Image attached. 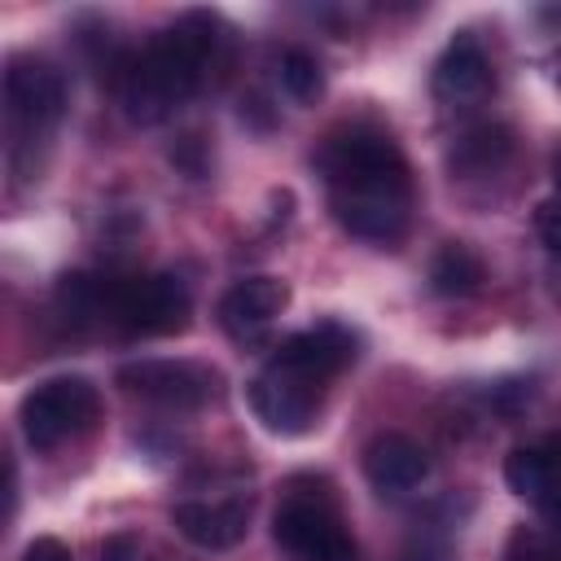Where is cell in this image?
I'll return each instance as SVG.
<instances>
[{"mask_svg":"<svg viewBox=\"0 0 561 561\" xmlns=\"http://www.w3.org/2000/svg\"><path fill=\"white\" fill-rule=\"evenodd\" d=\"M333 219L373 245H394L412 219V175L399 140L373 123H346L316 149Z\"/></svg>","mask_w":561,"mask_h":561,"instance_id":"1","label":"cell"},{"mask_svg":"<svg viewBox=\"0 0 561 561\" xmlns=\"http://www.w3.org/2000/svg\"><path fill=\"white\" fill-rule=\"evenodd\" d=\"M219 18L210 13H184L167 31H158L140 53H127L114 92L123 101V114L140 127H153L171 118L210 75L219 61Z\"/></svg>","mask_w":561,"mask_h":561,"instance_id":"2","label":"cell"},{"mask_svg":"<svg viewBox=\"0 0 561 561\" xmlns=\"http://www.w3.org/2000/svg\"><path fill=\"white\" fill-rule=\"evenodd\" d=\"M272 539L302 561H359L337 500L324 478H294L272 513Z\"/></svg>","mask_w":561,"mask_h":561,"instance_id":"3","label":"cell"},{"mask_svg":"<svg viewBox=\"0 0 561 561\" xmlns=\"http://www.w3.org/2000/svg\"><path fill=\"white\" fill-rule=\"evenodd\" d=\"M66 114V79L53 61L13 53L4 61V131H9V162L22 171V158L44 145Z\"/></svg>","mask_w":561,"mask_h":561,"instance_id":"4","label":"cell"},{"mask_svg":"<svg viewBox=\"0 0 561 561\" xmlns=\"http://www.w3.org/2000/svg\"><path fill=\"white\" fill-rule=\"evenodd\" d=\"M101 285H105V324L127 337H171L184 333L193 316V294L175 272L101 276Z\"/></svg>","mask_w":561,"mask_h":561,"instance_id":"5","label":"cell"},{"mask_svg":"<svg viewBox=\"0 0 561 561\" xmlns=\"http://www.w3.org/2000/svg\"><path fill=\"white\" fill-rule=\"evenodd\" d=\"M101 412V394L88 377H48L39 381L35 390L22 394L18 403V425H22V438L35 447V451H53L61 447L66 438H79L83 430H92Z\"/></svg>","mask_w":561,"mask_h":561,"instance_id":"6","label":"cell"},{"mask_svg":"<svg viewBox=\"0 0 561 561\" xmlns=\"http://www.w3.org/2000/svg\"><path fill=\"white\" fill-rule=\"evenodd\" d=\"M123 394L167 408V412H193L206 408L219 390V373L197 359H131L114 373Z\"/></svg>","mask_w":561,"mask_h":561,"instance_id":"7","label":"cell"},{"mask_svg":"<svg viewBox=\"0 0 561 561\" xmlns=\"http://www.w3.org/2000/svg\"><path fill=\"white\" fill-rule=\"evenodd\" d=\"M245 403L254 412V421L267 430V434H280V438H298L316 425L320 416V403H324V386L280 368V364H263L250 381H245Z\"/></svg>","mask_w":561,"mask_h":561,"instance_id":"8","label":"cell"},{"mask_svg":"<svg viewBox=\"0 0 561 561\" xmlns=\"http://www.w3.org/2000/svg\"><path fill=\"white\" fill-rule=\"evenodd\" d=\"M355 346L359 342H355V333L346 324L324 320L316 329H298V333L280 337V346L267 359L289 368V373H298V377H307V381H316V386H329L346 364H355V355H359Z\"/></svg>","mask_w":561,"mask_h":561,"instance_id":"9","label":"cell"},{"mask_svg":"<svg viewBox=\"0 0 561 561\" xmlns=\"http://www.w3.org/2000/svg\"><path fill=\"white\" fill-rule=\"evenodd\" d=\"M285 307L289 285L280 276H245L219 298V329L241 346H259Z\"/></svg>","mask_w":561,"mask_h":561,"instance_id":"10","label":"cell"},{"mask_svg":"<svg viewBox=\"0 0 561 561\" xmlns=\"http://www.w3.org/2000/svg\"><path fill=\"white\" fill-rule=\"evenodd\" d=\"M250 495H219V500H180L171 508V526L180 539L206 552H228L250 530Z\"/></svg>","mask_w":561,"mask_h":561,"instance_id":"11","label":"cell"},{"mask_svg":"<svg viewBox=\"0 0 561 561\" xmlns=\"http://www.w3.org/2000/svg\"><path fill=\"white\" fill-rule=\"evenodd\" d=\"M364 478L381 495H403L430 478V451L408 434H377L364 447Z\"/></svg>","mask_w":561,"mask_h":561,"instance_id":"12","label":"cell"},{"mask_svg":"<svg viewBox=\"0 0 561 561\" xmlns=\"http://www.w3.org/2000/svg\"><path fill=\"white\" fill-rule=\"evenodd\" d=\"M430 88L438 101L447 105H460V101H478L486 88H491V61L482 53V44L460 31L434 61V75H430Z\"/></svg>","mask_w":561,"mask_h":561,"instance_id":"13","label":"cell"},{"mask_svg":"<svg viewBox=\"0 0 561 561\" xmlns=\"http://www.w3.org/2000/svg\"><path fill=\"white\" fill-rule=\"evenodd\" d=\"M504 482L539 517L561 522V465L552 460L548 447H513L504 456Z\"/></svg>","mask_w":561,"mask_h":561,"instance_id":"14","label":"cell"},{"mask_svg":"<svg viewBox=\"0 0 561 561\" xmlns=\"http://www.w3.org/2000/svg\"><path fill=\"white\" fill-rule=\"evenodd\" d=\"M513 153V131L504 123H478L451 145V171L460 175H486Z\"/></svg>","mask_w":561,"mask_h":561,"instance_id":"15","label":"cell"},{"mask_svg":"<svg viewBox=\"0 0 561 561\" xmlns=\"http://www.w3.org/2000/svg\"><path fill=\"white\" fill-rule=\"evenodd\" d=\"M482 280H486V267L465 241H443L438 254L430 259V285L443 298H469L482 289Z\"/></svg>","mask_w":561,"mask_h":561,"instance_id":"16","label":"cell"},{"mask_svg":"<svg viewBox=\"0 0 561 561\" xmlns=\"http://www.w3.org/2000/svg\"><path fill=\"white\" fill-rule=\"evenodd\" d=\"M276 75H280V88L302 105L324 92V70L307 48H285L280 61H276Z\"/></svg>","mask_w":561,"mask_h":561,"instance_id":"17","label":"cell"},{"mask_svg":"<svg viewBox=\"0 0 561 561\" xmlns=\"http://www.w3.org/2000/svg\"><path fill=\"white\" fill-rule=\"evenodd\" d=\"M504 561H561V543L539 530H517L504 548Z\"/></svg>","mask_w":561,"mask_h":561,"instance_id":"18","label":"cell"},{"mask_svg":"<svg viewBox=\"0 0 561 561\" xmlns=\"http://www.w3.org/2000/svg\"><path fill=\"white\" fill-rule=\"evenodd\" d=\"M535 232L552 254H561V197H548L535 206Z\"/></svg>","mask_w":561,"mask_h":561,"instance_id":"19","label":"cell"},{"mask_svg":"<svg viewBox=\"0 0 561 561\" xmlns=\"http://www.w3.org/2000/svg\"><path fill=\"white\" fill-rule=\"evenodd\" d=\"M18 561H70V548H66L61 539H53V535H39V539H31V543L22 548Z\"/></svg>","mask_w":561,"mask_h":561,"instance_id":"20","label":"cell"},{"mask_svg":"<svg viewBox=\"0 0 561 561\" xmlns=\"http://www.w3.org/2000/svg\"><path fill=\"white\" fill-rule=\"evenodd\" d=\"M136 557V539L131 535H114L105 548H101V561H131Z\"/></svg>","mask_w":561,"mask_h":561,"instance_id":"21","label":"cell"},{"mask_svg":"<svg viewBox=\"0 0 561 561\" xmlns=\"http://www.w3.org/2000/svg\"><path fill=\"white\" fill-rule=\"evenodd\" d=\"M548 171H552V188H557V197H561V140H557V149H552V158H548Z\"/></svg>","mask_w":561,"mask_h":561,"instance_id":"22","label":"cell"},{"mask_svg":"<svg viewBox=\"0 0 561 561\" xmlns=\"http://www.w3.org/2000/svg\"><path fill=\"white\" fill-rule=\"evenodd\" d=\"M543 447H548V451H552V460H557V465H561V430H557V434H552V438H548V443H543Z\"/></svg>","mask_w":561,"mask_h":561,"instance_id":"23","label":"cell"},{"mask_svg":"<svg viewBox=\"0 0 561 561\" xmlns=\"http://www.w3.org/2000/svg\"><path fill=\"white\" fill-rule=\"evenodd\" d=\"M557 83H561V61H557Z\"/></svg>","mask_w":561,"mask_h":561,"instance_id":"24","label":"cell"}]
</instances>
